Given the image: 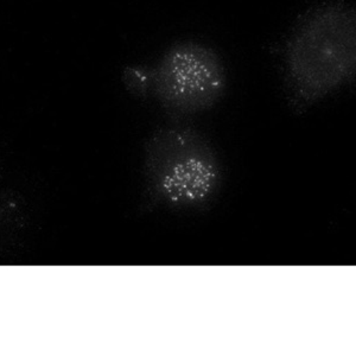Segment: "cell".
<instances>
[{
	"instance_id": "obj_1",
	"label": "cell",
	"mask_w": 356,
	"mask_h": 356,
	"mask_svg": "<svg viewBox=\"0 0 356 356\" xmlns=\"http://www.w3.org/2000/svg\"><path fill=\"white\" fill-rule=\"evenodd\" d=\"M355 72V8L329 0L304 13L284 54V85L292 108L307 110L350 83Z\"/></svg>"
},
{
	"instance_id": "obj_2",
	"label": "cell",
	"mask_w": 356,
	"mask_h": 356,
	"mask_svg": "<svg viewBox=\"0 0 356 356\" xmlns=\"http://www.w3.org/2000/svg\"><path fill=\"white\" fill-rule=\"evenodd\" d=\"M143 175L144 201L152 209H201L222 183L218 152L201 132L183 125L154 131L145 144Z\"/></svg>"
},
{
	"instance_id": "obj_3",
	"label": "cell",
	"mask_w": 356,
	"mask_h": 356,
	"mask_svg": "<svg viewBox=\"0 0 356 356\" xmlns=\"http://www.w3.org/2000/svg\"><path fill=\"white\" fill-rule=\"evenodd\" d=\"M126 88L138 97H152L166 113L186 117L211 110L226 93L222 57L199 41L177 42L150 67H127Z\"/></svg>"
}]
</instances>
